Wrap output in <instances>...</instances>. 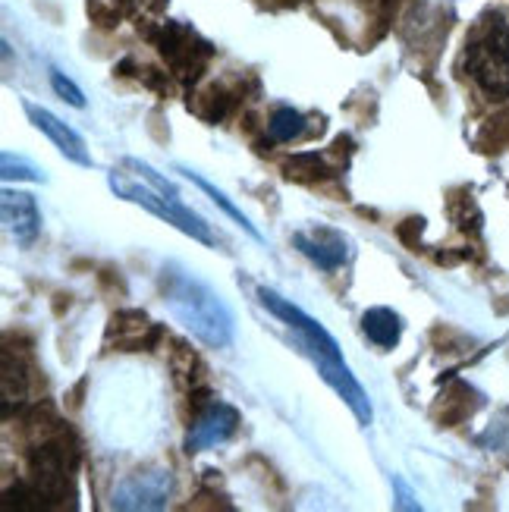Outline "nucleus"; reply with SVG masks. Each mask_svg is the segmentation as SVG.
Segmentation results:
<instances>
[{"instance_id":"f257e3e1","label":"nucleus","mask_w":509,"mask_h":512,"mask_svg":"<svg viewBox=\"0 0 509 512\" xmlns=\"http://www.w3.org/2000/svg\"><path fill=\"white\" fill-rule=\"evenodd\" d=\"M161 296L173 321L189 330L198 343H205L208 349H227L233 343V311L205 280L170 264L161 274Z\"/></svg>"},{"instance_id":"f03ea898","label":"nucleus","mask_w":509,"mask_h":512,"mask_svg":"<svg viewBox=\"0 0 509 512\" xmlns=\"http://www.w3.org/2000/svg\"><path fill=\"white\" fill-rule=\"evenodd\" d=\"M107 186L114 189V195L123 198V202L145 208L148 214L161 217L164 224H170L180 233L192 236L195 242H202V246H214V242H217L214 233H211V224H205V217H198L192 208H186L180 198H170V195L158 192L154 186L136 180V176H132L129 170L114 167V170H110V176H107Z\"/></svg>"},{"instance_id":"7ed1b4c3","label":"nucleus","mask_w":509,"mask_h":512,"mask_svg":"<svg viewBox=\"0 0 509 512\" xmlns=\"http://www.w3.org/2000/svg\"><path fill=\"white\" fill-rule=\"evenodd\" d=\"M466 70L491 101L509 98V22L494 13L469 41Z\"/></svg>"},{"instance_id":"20e7f679","label":"nucleus","mask_w":509,"mask_h":512,"mask_svg":"<svg viewBox=\"0 0 509 512\" xmlns=\"http://www.w3.org/2000/svg\"><path fill=\"white\" fill-rule=\"evenodd\" d=\"M258 302L271 311L277 321H283L290 327L296 337H299V346L308 352V359H330V362H343V352L337 346V340L330 337L324 330L321 321H315L312 315H305L299 305H293L290 299H283L280 293L268 286H258Z\"/></svg>"},{"instance_id":"39448f33","label":"nucleus","mask_w":509,"mask_h":512,"mask_svg":"<svg viewBox=\"0 0 509 512\" xmlns=\"http://www.w3.org/2000/svg\"><path fill=\"white\" fill-rule=\"evenodd\" d=\"M173 472L170 469H145V472H132L126 475L110 506L120 512H154V509H167L170 497H173Z\"/></svg>"},{"instance_id":"423d86ee","label":"nucleus","mask_w":509,"mask_h":512,"mask_svg":"<svg viewBox=\"0 0 509 512\" xmlns=\"http://www.w3.org/2000/svg\"><path fill=\"white\" fill-rule=\"evenodd\" d=\"M236 428H239V412L214 399V403L198 412V418L192 421L189 437H186V450L202 453V450L220 447V443H227L236 434Z\"/></svg>"},{"instance_id":"0eeeda50","label":"nucleus","mask_w":509,"mask_h":512,"mask_svg":"<svg viewBox=\"0 0 509 512\" xmlns=\"http://www.w3.org/2000/svg\"><path fill=\"white\" fill-rule=\"evenodd\" d=\"M22 110H26V117L32 120V126L38 132H44V136L54 142V148L63 154L66 161H73L79 167H92L95 164L92 154H88V148H85V139L79 136L73 126H66L60 117H54L48 107H38L32 101H22Z\"/></svg>"},{"instance_id":"6e6552de","label":"nucleus","mask_w":509,"mask_h":512,"mask_svg":"<svg viewBox=\"0 0 509 512\" xmlns=\"http://www.w3.org/2000/svg\"><path fill=\"white\" fill-rule=\"evenodd\" d=\"M293 246L312 261L318 264L321 271H337L349 261V242L340 230L330 227H315V230H299L293 233Z\"/></svg>"},{"instance_id":"1a4fd4ad","label":"nucleus","mask_w":509,"mask_h":512,"mask_svg":"<svg viewBox=\"0 0 509 512\" xmlns=\"http://www.w3.org/2000/svg\"><path fill=\"white\" fill-rule=\"evenodd\" d=\"M318 365V374H321V381L334 390L343 403L352 409V415H356L359 425H371V418H374V409H371V399L365 393V387L356 381V374L349 371L346 362H330V359H312Z\"/></svg>"},{"instance_id":"9d476101","label":"nucleus","mask_w":509,"mask_h":512,"mask_svg":"<svg viewBox=\"0 0 509 512\" xmlns=\"http://www.w3.org/2000/svg\"><path fill=\"white\" fill-rule=\"evenodd\" d=\"M0 211H4V224L10 236L22 249H29L41 233V211H38L35 195L19 192V189H4V195H0Z\"/></svg>"},{"instance_id":"9b49d317","label":"nucleus","mask_w":509,"mask_h":512,"mask_svg":"<svg viewBox=\"0 0 509 512\" xmlns=\"http://www.w3.org/2000/svg\"><path fill=\"white\" fill-rule=\"evenodd\" d=\"M32 472H35V484H38V497H51V494H63L66 487V462L60 447H38L32 456Z\"/></svg>"},{"instance_id":"f8f14e48","label":"nucleus","mask_w":509,"mask_h":512,"mask_svg":"<svg viewBox=\"0 0 509 512\" xmlns=\"http://www.w3.org/2000/svg\"><path fill=\"white\" fill-rule=\"evenodd\" d=\"M362 330H365V337L374 343V346H381V349H393L396 343H400L403 337V318L396 315L393 308H368L365 315H362Z\"/></svg>"},{"instance_id":"ddd939ff","label":"nucleus","mask_w":509,"mask_h":512,"mask_svg":"<svg viewBox=\"0 0 509 512\" xmlns=\"http://www.w3.org/2000/svg\"><path fill=\"white\" fill-rule=\"evenodd\" d=\"M180 173H186V180H189V183H195L198 189H202V192H205V195L211 198V202H214V205H217L220 211H224V214H227V217L233 220L236 227H242V230H246V233H249V236H252L255 242H261V233H258V227H255L252 220H249L246 214H242V211H239V208H236V205L230 202V198H227L224 192H220L217 186H211V183L205 180L202 173H195V170H186V167H180Z\"/></svg>"},{"instance_id":"4468645a","label":"nucleus","mask_w":509,"mask_h":512,"mask_svg":"<svg viewBox=\"0 0 509 512\" xmlns=\"http://www.w3.org/2000/svg\"><path fill=\"white\" fill-rule=\"evenodd\" d=\"M268 129H271V139L274 142H293V139L302 136L305 117L299 114V110H293V107H277L271 123H268Z\"/></svg>"},{"instance_id":"2eb2a0df","label":"nucleus","mask_w":509,"mask_h":512,"mask_svg":"<svg viewBox=\"0 0 509 512\" xmlns=\"http://www.w3.org/2000/svg\"><path fill=\"white\" fill-rule=\"evenodd\" d=\"M0 170H4V180H29V183H44V170H38L35 164H29L26 158H19V154H4L0 158Z\"/></svg>"},{"instance_id":"dca6fc26","label":"nucleus","mask_w":509,"mask_h":512,"mask_svg":"<svg viewBox=\"0 0 509 512\" xmlns=\"http://www.w3.org/2000/svg\"><path fill=\"white\" fill-rule=\"evenodd\" d=\"M51 88H54V95L66 104H73L76 110H85V95H82V88L70 79V76H63L60 70H51Z\"/></svg>"},{"instance_id":"f3484780","label":"nucleus","mask_w":509,"mask_h":512,"mask_svg":"<svg viewBox=\"0 0 509 512\" xmlns=\"http://www.w3.org/2000/svg\"><path fill=\"white\" fill-rule=\"evenodd\" d=\"M393 487H396V506H400V509H422V506L415 503L409 487L403 484V478H393Z\"/></svg>"}]
</instances>
